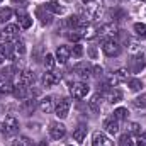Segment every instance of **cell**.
Wrapping results in <instances>:
<instances>
[{"mask_svg": "<svg viewBox=\"0 0 146 146\" xmlns=\"http://www.w3.org/2000/svg\"><path fill=\"white\" fill-rule=\"evenodd\" d=\"M126 44H127V51L133 56H146V42L141 37H126Z\"/></svg>", "mask_w": 146, "mask_h": 146, "instance_id": "6da1fadb", "label": "cell"}, {"mask_svg": "<svg viewBox=\"0 0 146 146\" xmlns=\"http://www.w3.org/2000/svg\"><path fill=\"white\" fill-rule=\"evenodd\" d=\"M82 5L87 12V17H90V21H97L102 15V3L100 0H82Z\"/></svg>", "mask_w": 146, "mask_h": 146, "instance_id": "7a4b0ae2", "label": "cell"}, {"mask_svg": "<svg viewBox=\"0 0 146 146\" xmlns=\"http://www.w3.org/2000/svg\"><path fill=\"white\" fill-rule=\"evenodd\" d=\"M0 131L5 134V136H12L19 131V121L14 117V115H9L5 117V121L0 124Z\"/></svg>", "mask_w": 146, "mask_h": 146, "instance_id": "3957f363", "label": "cell"}, {"mask_svg": "<svg viewBox=\"0 0 146 146\" xmlns=\"http://www.w3.org/2000/svg\"><path fill=\"white\" fill-rule=\"evenodd\" d=\"M102 51L106 56L109 58H114V56H119L121 54V44L117 39H107L102 42Z\"/></svg>", "mask_w": 146, "mask_h": 146, "instance_id": "277c9868", "label": "cell"}, {"mask_svg": "<svg viewBox=\"0 0 146 146\" xmlns=\"http://www.w3.org/2000/svg\"><path fill=\"white\" fill-rule=\"evenodd\" d=\"M0 39L3 42H10V41H17L19 39V27L15 24H7L3 27V31L0 33Z\"/></svg>", "mask_w": 146, "mask_h": 146, "instance_id": "5b68a950", "label": "cell"}, {"mask_svg": "<svg viewBox=\"0 0 146 146\" xmlns=\"http://www.w3.org/2000/svg\"><path fill=\"white\" fill-rule=\"evenodd\" d=\"M88 85L85 82H75L70 85V94L73 95V99H85L88 94Z\"/></svg>", "mask_w": 146, "mask_h": 146, "instance_id": "8992f818", "label": "cell"}, {"mask_svg": "<svg viewBox=\"0 0 146 146\" xmlns=\"http://www.w3.org/2000/svg\"><path fill=\"white\" fill-rule=\"evenodd\" d=\"M117 33H119V29H117L114 24H106V26H102V27L99 29V34H97V36L100 37L102 42H104V41H107V39H115Z\"/></svg>", "mask_w": 146, "mask_h": 146, "instance_id": "52a82bcc", "label": "cell"}, {"mask_svg": "<svg viewBox=\"0 0 146 146\" xmlns=\"http://www.w3.org/2000/svg\"><path fill=\"white\" fill-rule=\"evenodd\" d=\"M70 107H72V100L65 97V99L58 100V104H56V107H54V112H56V115H58L60 119H65V117L68 115V112H70Z\"/></svg>", "mask_w": 146, "mask_h": 146, "instance_id": "ba28073f", "label": "cell"}, {"mask_svg": "<svg viewBox=\"0 0 146 146\" xmlns=\"http://www.w3.org/2000/svg\"><path fill=\"white\" fill-rule=\"evenodd\" d=\"M49 134L53 139H61L65 134H66V127L61 124V122H51L49 126Z\"/></svg>", "mask_w": 146, "mask_h": 146, "instance_id": "9c48e42d", "label": "cell"}, {"mask_svg": "<svg viewBox=\"0 0 146 146\" xmlns=\"http://www.w3.org/2000/svg\"><path fill=\"white\" fill-rule=\"evenodd\" d=\"M60 80H61V73H56V72H53V70L42 75V85H44V87H53V85H56Z\"/></svg>", "mask_w": 146, "mask_h": 146, "instance_id": "30bf717a", "label": "cell"}, {"mask_svg": "<svg viewBox=\"0 0 146 146\" xmlns=\"http://www.w3.org/2000/svg\"><path fill=\"white\" fill-rule=\"evenodd\" d=\"M15 15H17V22H19V26H21L22 29H29V27L33 26V19H31V15L26 14L24 10H17Z\"/></svg>", "mask_w": 146, "mask_h": 146, "instance_id": "8fae6325", "label": "cell"}, {"mask_svg": "<svg viewBox=\"0 0 146 146\" xmlns=\"http://www.w3.org/2000/svg\"><path fill=\"white\" fill-rule=\"evenodd\" d=\"M92 146H112V141L104 133H94V136H92Z\"/></svg>", "mask_w": 146, "mask_h": 146, "instance_id": "7c38bea8", "label": "cell"}, {"mask_svg": "<svg viewBox=\"0 0 146 146\" xmlns=\"http://www.w3.org/2000/svg\"><path fill=\"white\" fill-rule=\"evenodd\" d=\"M75 73L80 76V78H90L92 76V66L88 65V63H78L76 66H75Z\"/></svg>", "mask_w": 146, "mask_h": 146, "instance_id": "4fadbf2b", "label": "cell"}, {"mask_svg": "<svg viewBox=\"0 0 146 146\" xmlns=\"http://www.w3.org/2000/svg\"><path fill=\"white\" fill-rule=\"evenodd\" d=\"M33 82H34V73L29 72V70H22V72L19 73V76H17V83H22V85H33Z\"/></svg>", "mask_w": 146, "mask_h": 146, "instance_id": "5bb4252c", "label": "cell"}, {"mask_svg": "<svg viewBox=\"0 0 146 146\" xmlns=\"http://www.w3.org/2000/svg\"><path fill=\"white\" fill-rule=\"evenodd\" d=\"M127 78H129V72L121 68V70L114 72L112 78H110V85H115V83H121V82H127Z\"/></svg>", "mask_w": 146, "mask_h": 146, "instance_id": "9a60e30c", "label": "cell"}, {"mask_svg": "<svg viewBox=\"0 0 146 146\" xmlns=\"http://www.w3.org/2000/svg\"><path fill=\"white\" fill-rule=\"evenodd\" d=\"M104 127H106V131L109 133V134H117L119 133V121L115 119V117H109L106 122H104Z\"/></svg>", "mask_w": 146, "mask_h": 146, "instance_id": "2e32d148", "label": "cell"}, {"mask_svg": "<svg viewBox=\"0 0 146 146\" xmlns=\"http://www.w3.org/2000/svg\"><path fill=\"white\" fill-rule=\"evenodd\" d=\"M70 56H72V49H70L68 46H60V48L56 49V58H58L60 63H66Z\"/></svg>", "mask_w": 146, "mask_h": 146, "instance_id": "e0dca14e", "label": "cell"}, {"mask_svg": "<svg viewBox=\"0 0 146 146\" xmlns=\"http://www.w3.org/2000/svg\"><path fill=\"white\" fill-rule=\"evenodd\" d=\"M12 94H14V97H15V99L24 100V99L27 97V87H26V85H22V83H15V85H14Z\"/></svg>", "mask_w": 146, "mask_h": 146, "instance_id": "ac0fdd59", "label": "cell"}, {"mask_svg": "<svg viewBox=\"0 0 146 146\" xmlns=\"http://www.w3.org/2000/svg\"><path fill=\"white\" fill-rule=\"evenodd\" d=\"M78 31H80L82 37H87V39H92V37H95L97 34H99V29L94 27L92 24H87L85 27H82V29H78Z\"/></svg>", "mask_w": 146, "mask_h": 146, "instance_id": "d6986e66", "label": "cell"}, {"mask_svg": "<svg viewBox=\"0 0 146 146\" xmlns=\"http://www.w3.org/2000/svg\"><path fill=\"white\" fill-rule=\"evenodd\" d=\"M36 15L41 19V22L46 26V24H51V15H49V10L48 7H37L36 9Z\"/></svg>", "mask_w": 146, "mask_h": 146, "instance_id": "ffe728a7", "label": "cell"}, {"mask_svg": "<svg viewBox=\"0 0 146 146\" xmlns=\"http://www.w3.org/2000/svg\"><path fill=\"white\" fill-rule=\"evenodd\" d=\"M85 136H87V126L80 124V126L73 131V138H75V141H76V143H83Z\"/></svg>", "mask_w": 146, "mask_h": 146, "instance_id": "44dd1931", "label": "cell"}, {"mask_svg": "<svg viewBox=\"0 0 146 146\" xmlns=\"http://www.w3.org/2000/svg\"><path fill=\"white\" fill-rule=\"evenodd\" d=\"M14 90V85L10 83L9 78H5L3 75L0 76V94H12Z\"/></svg>", "mask_w": 146, "mask_h": 146, "instance_id": "7402d4cb", "label": "cell"}, {"mask_svg": "<svg viewBox=\"0 0 146 146\" xmlns=\"http://www.w3.org/2000/svg\"><path fill=\"white\" fill-rule=\"evenodd\" d=\"M39 109L42 110L44 114L51 112V110H53V97H51V95H48V97L41 99V102H39Z\"/></svg>", "mask_w": 146, "mask_h": 146, "instance_id": "603a6c76", "label": "cell"}, {"mask_svg": "<svg viewBox=\"0 0 146 146\" xmlns=\"http://www.w3.org/2000/svg\"><path fill=\"white\" fill-rule=\"evenodd\" d=\"M34 109H36V100H34V99H27V100H24L22 106H21V110H22L24 114H27V115L33 114Z\"/></svg>", "mask_w": 146, "mask_h": 146, "instance_id": "cb8c5ba5", "label": "cell"}, {"mask_svg": "<svg viewBox=\"0 0 146 146\" xmlns=\"http://www.w3.org/2000/svg\"><path fill=\"white\" fill-rule=\"evenodd\" d=\"M100 100H102V95L100 94H95L90 100H88V107L92 112H99L100 110Z\"/></svg>", "mask_w": 146, "mask_h": 146, "instance_id": "d4e9b609", "label": "cell"}, {"mask_svg": "<svg viewBox=\"0 0 146 146\" xmlns=\"http://www.w3.org/2000/svg\"><path fill=\"white\" fill-rule=\"evenodd\" d=\"M46 7H48V10H49V12L58 14V15H60V14H63V10H65V9L60 5V2H58V0H49Z\"/></svg>", "mask_w": 146, "mask_h": 146, "instance_id": "484cf974", "label": "cell"}, {"mask_svg": "<svg viewBox=\"0 0 146 146\" xmlns=\"http://www.w3.org/2000/svg\"><path fill=\"white\" fill-rule=\"evenodd\" d=\"M119 146H136L134 139H133V134H129V133L122 134L121 139H119Z\"/></svg>", "mask_w": 146, "mask_h": 146, "instance_id": "4316f807", "label": "cell"}, {"mask_svg": "<svg viewBox=\"0 0 146 146\" xmlns=\"http://www.w3.org/2000/svg\"><path fill=\"white\" fill-rule=\"evenodd\" d=\"M107 99H109V102H112V104H117L122 99V94H121V90H110L109 94H107Z\"/></svg>", "mask_w": 146, "mask_h": 146, "instance_id": "83f0119b", "label": "cell"}, {"mask_svg": "<svg viewBox=\"0 0 146 146\" xmlns=\"http://www.w3.org/2000/svg\"><path fill=\"white\" fill-rule=\"evenodd\" d=\"M134 33H136V36L138 37L146 39V24H141V22L134 24Z\"/></svg>", "mask_w": 146, "mask_h": 146, "instance_id": "f1b7e54d", "label": "cell"}, {"mask_svg": "<svg viewBox=\"0 0 146 146\" xmlns=\"http://www.w3.org/2000/svg\"><path fill=\"white\" fill-rule=\"evenodd\" d=\"M12 146H33V143H31L29 138H26V136H19L17 139L12 141Z\"/></svg>", "mask_w": 146, "mask_h": 146, "instance_id": "f546056e", "label": "cell"}, {"mask_svg": "<svg viewBox=\"0 0 146 146\" xmlns=\"http://www.w3.org/2000/svg\"><path fill=\"white\" fill-rule=\"evenodd\" d=\"M133 63H134V66H133V73H138L139 70L145 68V60H143L141 56H136V58L133 60Z\"/></svg>", "mask_w": 146, "mask_h": 146, "instance_id": "4dcf8cb0", "label": "cell"}, {"mask_svg": "<svg viewBox=\"0 0 146 146\" xmlns=\"http://www.w3.org/2000/svg\"><path fill=\"white\" fill-rule=\"evenodd\" d=\"M133 106L138 107V109H146V94L139 95V97H136V99L133 100Z\"/></svg>", "mask_w": 146, "mask_h": 146, "instance_id": "1f68e13d", "label": "cell"}, {"mask_svg": "<svg viewBox=\"0 0 146 146\" xmlns=\"http://www.w3.org/2000/svg\"><path fill=\"white\" fill-rule=\"evenodd\" d=\"M127 109H124V107H119V109L114 110V117L117 119V121H124V119H127Z\"/></svg>", "mask_w": 146, "mask_h": 146, "instance_id": "d6a6232c", "label": "cell"}, {"mask_svg": "<svg viewBox=\"0 0 146 146\" xmlns=\"http://www.w3.org/2000/svg\"><path fill=\"white\" fill-rule=\"evenodd\" d=\"M14 51H15L17 54H24V53H26V44H24L22 39H17V41L14 42Z\"/></svg>", "mask_w": 146, "mask_h": 146, "instance_id": "836d02e7", "label": "cell"}, {"mask_svg": "<svg viewBox=\"0 0 146 146\" xmlns=\"http://www.w3.org/2000/svg\"><path fill=\"white\" fill-rule=\"evenodd\" d=\"M129 88H131L133 92H138V90L143 88V82L138 80V78H131V80H129Z\"/></svg>", "mask_w": 146, "mask_h": 146, "instance_id": "e575fe53", "label": "cell"}, {"mask_svg": "<svg viewBox=\"0 0 146 146\" xmlns=\"http://www.w3.org/2000/svg\"><path fill=\"white\" fill-rule=\"evenodd\" d=\"M66 37L73 41V42H76V41H80L82 39V34H80V31H76V29H70L68 33H66Z\"/></svg>", "mask_w": 146, "mask_h": 146, "instance_id": "d590c367", "label": "cell"}, {"mask_svg": "<svg viewBox=\"0 0 146 146\" xmlns=\"http://www.w3.org/2000/svg\"><path fill=\"white\" fill-rule=\"evenodd\" d=\"M127 127H129V129H127L129 134H141V126H139L138 122H129Z\"/></svg>", "mask_w": 146, "mask_h": 146, "instance_id": "8d00e7d4", "label": "cell"}, {"mask_svg": "<svg viewBox=\"0 0 146 146\" xmlns=\"http://www.w3.org/2000/svg\"><path fill=\"white\" fill-rule=\"evenodd\" d=\"M44 66H46L49 72L54 68V56H53V54H46V56H44Z\"/></svg>", "mask_w": 146, "mask_h": 146, "instance_id": "74e56055", "label": "cell"}, {"mask_svg": "<svg viewBox=\"0 0 146 146\" xmlns=\"http://www.w3.org/2000/svg\"><path fill=\"white\" fill-rule=\"evenodd\" d=\"M12 17V10L10 9H0V22H7Z\"/></svg>", "mask_w": 146, "mask_h": 146, "instance_id": "f35d334b", "label": "cell"}, {"mask_svg": "<svg viewBox=\"0 0 146 146\" xmlns=\"http://www.w3.org/2000/svg\"><path fill=\"white\" fill-rule=\"evenodd\" d=\"M72 54L75 56V58H80V56L83 54V48H82L80 44H75V46H73V49H72Z\"/></svg>", "mask_w": 146, "mask_h": 146, "instance_id": "ab89813d", "label": "cell"}, {"mask_svg": "<svg viewBox=\"0 0 146 146\" xmlns=\"http://www.w3.org/2000/svg\"><path fill=\"white\" fill-rule=\"evenodd\" d=\"M136 146H146V133H141V134H138Z\"/></svg>", "mask_w": 146, "mask_h": 146, "instance_id": "60d3db41", "label": "cell"}, {"mask_svg": "<svg viewBox=\"0 0 146 146\" xmlns=\"http://www.w3.org/2000/svg\"><path fill=\"white\" fill-rule=\"evenodd\" d=\"M112 17L115 21H122V17H126V14L122 10H112Z\"/></svg>", "mask_w": 146, "mask_h": 146, "instance_id": "b9f144b4", "label": "cell"}, {"mask_svg": "<svg viewBox=\"0 0 146 146\" xmlns=\"http://www.w3.org/2000/svg\"><path fill=\"white\" fill-rule=\"evenodd\" d=\"M102 66H94L92 68V75H95V76H102Z\"/></svg>", "mask_w": 146, "mask_h": 146, "instance_id": "7bdbcfd3", "label": "cell"}, {"mask_svg": "<svg viewBox=\"0 0 146 146\" xmlns=\"http://www.w3.org/2000/svg\"><path fill=\"white\" fill-rule=\"evenodd\" d=\"M7 58H5V53H3V49H2V44H0V63H3Z\"/></svg>", "mask_w": 146, "mask_h": 146, "instance_id": "ee69618b", "label": "cell"}, {"mask_svg": "<svg viewBox=\"0 0 146 146\" xmlns=\"http://www.w3.org/2000/svg\"><path fill=\"white\" fill-rule=\"evenodd\" d=\"M12 2H14V3H24L26 0H12Z\"/></svg>", "mask_w": 146, "mask_h": 146, "instance_id": "f6af8a7d", "label": "cell"}, {"mask_svg": "<svg viewBox=\"0 0 146 146\" xmlns=\"http://www.w3.org/2000/svg\"><path fill=\"white\" fill-rule=\"evenodd\" d=\"M39 146H48V145H46V143H44V141H42V143H41V145H39Z\"/></svg>", "mask_w": 146, "mask_h": 146, "instance_id": "bcb514c9", "label": "cell"}, {"mask_svg": "<svg viewBox=\"0 0 146 146\" xmlns=\"http://www.w3.org/2000/svg\"><path fill=\"white\" fill-rule=\"evenodd\" d=\"M143 2H146V0H143Z\"/></svg>", "mask_w": 146, "mask_h": 146, "instance_id": "7dc6e473", "label": "cell"}, {"mask_svg": "<svg viewBox=\"0 0 146 146\" xmlns=\"http://www.w3.org/2000/svg\"><path fill=\"white\" fill-rule=\"evenodd\" d=\"M0 2H2V0H0Z\"/></svg>", "mask_w": 146, "mask_h": 146, "instance_id": "c3c4849f", "label": "cell"}]
</instances>
